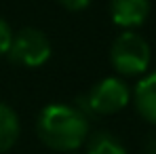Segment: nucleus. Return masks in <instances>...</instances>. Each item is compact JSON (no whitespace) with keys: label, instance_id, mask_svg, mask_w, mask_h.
<instances>
[{"label":"nucleus","instance_id":"1","mask_svg":"<svg viewBox=\"0 0 156 154\" xmlns=\"http://www.w3.org/2000/svg\"><path fill=\"white\" fill-rule=\"evenodd\" d=\"M38 139L55 152H74L89 139V118L68 103H49L36 118Z\"/></svg>","mask_w":156,"mask_h":154},{"label":"nucleus","instance_id":"2","mask_svg":"<svg viewBox=\"0 0 156 154\" xmlns=\"http://www.w3.org/2000/svg\"><path fill=\"white\" fill-rule=\"evenodd\" d=\"M150 61H152V49L148 40L133 30L120 32L110 47V63L120 76L131 78L146 74Z\"/></svg>","mask_w":156,"mask_h":154},{"label":"nucleus","instance_id":"3","mask_svg":"<svg viewBox=\"0 0 156 154\" xmlns=\"http://www.w3.org/2000/svg\"><path fill=\"white\" fill-rule=\"evenodd\" d=\"M53 53V45L49 36L38 27H21L19 32H13L11 47L6 57L23 68H40L49 61Z\"/></svg>","mask_w":156,"mask_h":154},{"label":"nucleus","instance_id":"4","mask_svg":"<svg viewBox=\"0 0 156 154\" xmlns=\"http://www.w3.org/2000/svg\"><path fill=\"white\" fill-rule=\"evenodd\" d=\"M84 102H87V110L93 114H104V116L116 114L129 106L131 89L120 76H108L91 87Z\"/></svg>","mask_w":156,"mask_h":154},{"label":"nucleus","instance_id":"5","mask_svg":"<svg viewBox=\"0 0 156 154\" xmlns=\"http://www.w3.org/2000/svg\"><path fill=\"white\" fill-rule=\"evenodd\" d=\"M150 9V0H110V17L114 26L125 30L144 26Z\"/></svg>","mask_w":156,"mask_h":154},{"label":"nucleus","instance_id":"6","mask_svg":"<svg viewBox=\"0 0 156 154\" xmlns=\"http://www.w3.org/2000/svg\"><path fill=\"white\" fill-rule=\"evenodd\" d=\"M131 99L135 103L137 114L150 125H156V72L146 74L135 84Z\"/></svg>","mask_w":156,"mask_h":154},{"label":"nucleus","instance_id":"7","mask_svg":"<svg viewBox=\"0 0 156 154\" xmlns=\"http://www.w3.org/2000/svg\"><path fill=\"white\" fill-rule=\"evenodd\" d=\"M21 133V123L17 112L9 106V103L0 102V154L9 152Z\"/></svg>","mask_w":156,"mask_h":154},{"label":"nucleus","instance_id":"8","mask_svg":"<svg viewBox=\"0 0 156 154\" xmlns=\"http://www.w3.org/2000/svg\"><path fill=\"white\" fill-rule=\"evenodd\" d=\"M87 154H129V152L116 135H112L108 131H99L87 139Z\"/></svg>","mask_w":156,"mask_h":154},{"label":"nucleus","instance_id":"9","mask_svg":"<svg viewBox=\"0 0 156 154\" xmlns=\"http://www.w3.org/2000/svg\"><path fill=\"white\" fill-rule=\"evenodd\" d=\"M11 38H13V27L9 26L6 19L0 17V57L6 55L9 47H11Z\"/></svg>","mask_w":156,"mask_h":154},{"label":"nucleus","instance_id":"10","mask_svg":"<svg viewBox=\"0 0 156 154\" xmlns=\"http://www.w3.org/2000/svg\"><path fill=\"white\" fill-rule=\"evenodd\" d=\"M66 11H72V13H78V11H84L89 4H91V0H57Z\"/></svg>","mask_w":156,"mask_h":154},{"label":"nucleus","instance_id":"11","mask_svg":"<svg viewBox=\"0 0 156 154\" xmlns=\"http://www.w3.org/2000/svg\"><path fill=\"white\" fill-rule=\"evenodd\" d=\"M146 154H156V135H152L150 141L146 144Z\"/></svg>","mask_w":156,"mask_h":154},{"label":"nucleus","instance_id":"12","mask_svg":"<svg viewBox=\"0 0 156 154\" xmlns=\"http://www.w3.org/2000/svg\"><path fill=\"white\" fill-rule=\"evenodd\" d=\"M63 154H80L78 150H74V152H63Z\"/></svg>","mask_w":156,"mask_h":154}]
</instances>
